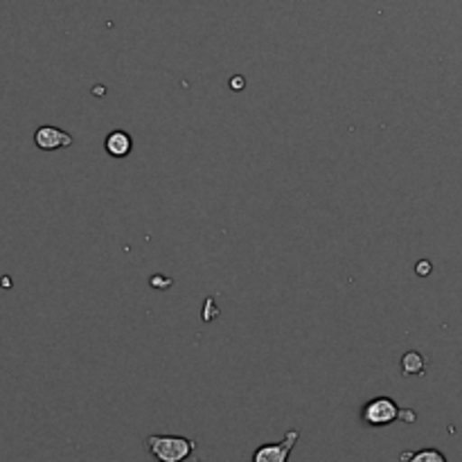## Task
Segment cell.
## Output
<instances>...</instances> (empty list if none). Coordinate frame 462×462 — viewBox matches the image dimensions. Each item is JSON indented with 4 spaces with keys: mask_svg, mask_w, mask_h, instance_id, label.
<instances>
[{
    "mask_svg": "<svg viewBox=\"0 0 462 462\" xmlns=\"http://www.w3.org/2000/svg\"><path fill=\"white\" fill-rule=\"evenodd\" d=\"M298 438H300V433H298L296 429H291V431H289L282 440L275 442V445L257 447L255 454H253V462H289L293 447L298 445Z\"/></svg>",
    "mask_w": 462,
    "mask_h": 462,
    "instance_id": "3",
    "label": "cell"
},
{
    "mask_svg": "<svg viewBox=\"0 0 462 462\" xmlns=\"http://www.w3.org/2000/svg\"><path fill=\"white\" fill-rule=\"evenodd\" d=\"M402 462H447V456L438 449H420V451H404Z\"/></svg>",
    "mask_w": 462,
    "mask_h": 462,
    "instance_id": "6",
    "label": "cell"
},
{
    "mask_svg": "<svg viewBox=\"0 0 462 462\" xmlns=\"http://www.w3.org/2000/svg\"><path fill=\"white\" fill-rule=\"evenodd\" d=\"M402 373L406 374V377H411V374H422L424 373V359L420 352H406L404 359H402Z\"/></svg>",
    "mask_w": 462,
    "mask_h": 462,
    "instance_id": "7",
    "label": "cell"
},
{
    "mask_svg": "<svg viewBox=\"0 0 462 462\" xmlns=\"http://www.w3.org/2000/svg\"><path fill=\"white\" fill-rule=\"evenodd\" d=\"M104 149H106L108 156L113 158H126L134 149V140L126 131H111L104 140Z\"/></svg>",
    "mask_w": 462,
    "mask_h": 462,
    "instance_id": "5",
    "label": "cell"
},
{
    "mask_svg": "<svg viewBox=\"0 0 462 462\" xmlns=\"http://www.w3.org/2000/svg\"><path fill=\"white\" fill-rule=\"evenodd\" d=\"M400 406L391 400V397H374L368 404L361 409V422L365 427H388L395 420H400Z\"/></svg>",
    "mask_w": 462,
    "mask_h": 462,
    "instance_id": "2",
    "label": "cell"
},
{
    "mask_svg": "<svg viewBox=\"0 0 462 462\" xmlns=\"http://www.w3.org/2000/svg\"><path fill=\"white\" fill-rule=\"evenodd\" d=\"M147 449L158 462H185L197 451V442L183 436H149Z\"/></svg>",
    "mask_w": 462,
    "mask_h": 462,
    "instance_id": "1",
    "label": "cell"
},
{
    "mask_svg": "<svg viewBox=\"0 0 462 462\" xmlns=\"http://www.w3.org/2000/svg\"><path fill=\"white\" fill-rule=\"evenodd\" d=\"M400 418H404L406 422H415V413H404V411H402Z\"/></svg>",
    "mask_w": 462,
    "mask_h": 462,
    "instance_id": "8",
    "label": "cell"
},
{
    "mask_svg": "<svg viewBox=\"0 0 462 462\" xmlns=\"http://www.w3.org/2000/svg\"><path fill=\"white\" fill-rule=\"evenodd\" d=\"M34 144L43 152H57V149L70 147L72 135L57 129V126H39L34 134Z\"/></svg>",
    "mask_w": 462,
    "mask_h": 462,
    "instance_id": "4",
    "label": "cell"
}]
</instances>
